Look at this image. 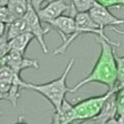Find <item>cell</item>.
Wrapping results in <instances>:
<instances>
[{
	"label": "cell",
	"mask_w": 124,
	"mask_h": 124,
	"mask_svg": "<svg viewBox=\"0 0 124 124\" xmlns=\"http://www.w3.org/2000/svg\"><path fill=\"white\" fill-rule=\"evenodd\" d=\"M97 42L100 46V53L95 65L92 68L89 75H87L84 79H81L71 88H70V93H74L82 86L91 84V82L104 85L108 87V89L116 86L117 68L114 58L115 47L98 36Z\"/></svg>",
	"instance_id": "cell-1"
},
{
	"label": "cell",
	"mask_w": 124,
	"mask_h": 124,
	"mask_svg": "<svg viewBox=\"0 0 124 124\" xmlns=\"http://www.w3.org/2000/svg\"><path fill=\"white\" fill-rule=\"evenodd\" d=\"M75 58L71 59L66 66L65 70L58 78L45 84H33L26 81L25 89L29 88L43 95L54 107V111H58L66 98V94L70 92V88L67 85V78L69 77L71 69L75 65Z\"/></svg>",
	"instance_id": "cell-2"
},
{
	"label": "cell",
	"mask_w": 124,
	"mask_h": 124,
	"mask_svg": "<svg viewBox=\"0 0 124 124\" xmlns=\"http://www.w3.org/2000/svg\"><path fill=\"white\" fill-rule=\"evenodd\" d=\"M75 19H76V31L74 32V34L70 36L65 42H63L60 47H58L55 51H54V55H62L64 54L67 51V49L70 47V45L74 42V41L78 38L79 36H81L82 34H95L98 37H100L101 39L105 40L106 42L110 43L111 45H113L114 47H118L119 44L118 43H114L113 41H111L105 34H104V29L100 28L93 20L91 19V17L89 16L88 12H80V13H77L75 15Z\"/></svg>",
	"instance_id": "cell-3"
},
{
	"label": "cell",
	"mask_w": 124,
	"mask_h": 124,
	"mask_svg": "<svg viewBox=\"0 0 124 124\" xmlns=\"http://www.w3.org/2000/svg\"><path fill=\"white\" fill-rule=\"evenodd\" d=\"M117 85L113 88L108 89L105 93H103L101 95L91 96L85 99H81L78 102H77L76 104H74L75 111H76V121H85L89 119L91 120L93 119L100 112L101 107L104 101L106 100V98L117 87Z\"/></svg>",
	"instance_id": "cell-4"
},
{
	"label": "cell",
	"mask_w": 124,
	"mask_h": 124,
	"mask_svg": "<svg viewBox=\"0 0 124 124\" xmlns=\"http://www.w3.org/2000/svg\"><path fill=\"white\" fill-rule=\"evenodd\" d=\"M24 19L26 20V22L28 24V29H29V32H31L35 39H37L38 43L42 49V51L44 52V54H48L49 53V50L46 44V41H45V36L51 31V27L49 26L48 28H44L42 25V20L40 19L37 11L35 10V8L32 6L31 4L30 0H29V3H28V9H27V12L24 15Z\"/></svg>",
	"instance_id": "cell-5"
},
{
	"label": "cell",
	"mask_w": 124,
	"mask_h": 124,
	"mask_svg": "<svg viewBox=\"0 0 124 124\" xmlns=\"http://www.w3.org/2000/svg\"><path fill=\"white\" fill-rule=\"evenodd\" d=\"M88 14L91 17V19L102 29H105L106 27H114L124 24L123 19L117 18L109 11L108 8L98 4L97 2L88 11Z\"/></svg>",
	"instance_id": "cell-6"
},
{
	"label": "cell",
	"mask_w": 124,
	"mask_h": 124,
	"mask_svg": "<svg viewBox=\"0 0 124 124\" xmlns=\"http://www.w3.org/2000/svg\"><path fill=\"white\" fill-rule=\"evenodd\" d=\"M5 64L9 66L15 73L21 75V71L27 69H35L40 68L38 60H31L24 57L23 54L16 51H8V53L4 57Z\"/></svg>",
	"instance_id": "cell-7"
},
{
	"label": "cell",
	"mask_w": 124,
	"mask_h": 124,
	"mask_svg": "<svg viewBox=\"0 0 124 124\" xmlns=\"http://www.w3.org/2000/svg\"><path fill=\"white\" fill-rule=\"evenodd\" d=\"M70 9V6L66 3V0H52L48 2V4L44 8H40L37 13L40 19L42 20V22H45L47 24L52 20L63 15L64 12Z\"/></svg>",
	"instance_id": "cell-8"
},
{
	"label": "cell",
	"mask_w": 124,
	"mask_h": 124,
	"mask_svg": "<svg viewBox=\"0 0 124 124\" xmlns=\"http://www.w3.org/2000/svg\"><path fill=\"white\" fill-rule=\"evenodd\" d=\"M47 24L61 35V37L63 38V42H65L70 36L74 34L77 27L74 15H61Z\"/></svg>",
	"instance_id": "cell-9"
},
{
	"label": "cell",
	"mask_w": 124,
	"mask_h": 124,
	"mask_svg": "<svg viewBox=\"0 0 124 124\" xmlns=\"http://www.w3.org/2000/svg\"><path fill=\"white\" fill-rule=\"evenodd\" d=\"M119 87V84L117 87L111 92V94L106 98L103 103L101 110L98 114L92 119V121L97 123H107L111 118L117 115V106H116V90Z\"/></svg>",
	"instance_id": "cell-10"
},
{
	"label": "cell",
	"mask_w": 124,
	"mask_h": 124,
	"mask_svg": "<svg viewBox=\"0 0 124 124\" xmlns=\"http://www.w3.org/2000/svg\"><path fill=\"white\" fill-rule=\"evenodd\" d=\"M74 121H76L75 106L65 98L60 109L58 111H54L52 122L55 124H68Z\"/></svg>",
	"instance_id": "cell-11"
},
{
	"label": "cell",
	"mask_w": 124,
	"mask_h": 124,
	"mask_svg": "<svg viewBox=\"0 0 124 124\" xmlns=\"http://www.w3.org/2000/svg\"><path fill=\"white\" fill-rule=\"evenodd\" d=\"M34 38V35L31 32H25L14 37L11 40H8V51H16L25 55L29 44L32 42Z\"/></svg>",
	"instance_id": "cell-12"
},
{
	"label": "cell",
	"mask_w": 124,
	"mask_h": 124,
	"mask_svg": "<svg viewBox=\"0 0 124 124\" xmlns=\"http://www.w3.org/2000/svg\"><path fill=\"white\" fill-rule=\"evenodd\" d=\"M25 32H29L28 24L26 22V20L24 19V17L17 18L13 22L7 25L6 38H7V40H11L14 37L22 34V33H25Z\"/></svg>",
	"instance_id": "cell-13"
},
{
	"label": "cell",
	"mask_w": 124,
	"mask_h": 124,
	"mask_svg": "<svg viewBox=\"0 0 124 124\" xmlns=\"http://www.w3.org/2000/svg\"><path fill=\"white\" fill-rule=\"evenodd\" d=\"M28 3L29 0H8L7 7L17 19L24 17L28 9Z\"/></svg>",
	"instance_id": "cell-14"
},
{
	"label": "cell",
	"mask_w": 124,
	"mask_h": 124,
	"mask_svg": "<svg viewBox=\"0 0 124 124\" xmlns=\"http://www.w3.org/2000/svg\"><path fill=\"white\" fill-rule=\"evenodd\" d=\"M71 2V14L74 16L77 13L80 12H88L89 10L92 8L96 1L95 0H70Z\"/></svg>",
	"instance_id": "cell-15"
},
{
	"label": "cell",
	"mask_w": 124,
	"mask_h": 124,
	"mask_svg": "<svg viewBox=\"0 0 124 124\" xmlns=\"http://www.w3.org/2000/svg\"><path fill=\"white\" fill-rule=\"evenodd\" d=\"M114 58L117 68V84L124 85V56L119 57L116 55V53H114Z\"/></svg>",
	"instance_id": "cell-16"
},
{
	"label": "cell",
	"mask_w": 124,
	"mask_h": 124,
	"mask_svg": "<svg viewBox=\"0 0 124 124\" xmlns=\"http://www.w3.org/2000/svg\"><path fill=\"white\" fill-rule=\"evenodd\" d=\"M116 106L117 115L124 113V85H119L116 90Z\"/></svg>",
	"instance_id": "cell-17"
},
{
	"label": "cell",
	"mask_w": 124,
	"mask_h": 124,
	"mask_svg": "<svg viewBox=\"0 0 124 124\" xmlns=\"http://www.w3.org/2000/svg\"><path fill=\"white\" fill-rule=\"evenodd\" d=\"M16 18L13 16L9 8L6 6H0V21L5 23L6 25L13 22Z\"/></svg>",
	"instance_id": "cell-18"
},
{
	"label": "cell",
	"mask_w": 124,
	"mask_h": 124,
	"mask_svg": "<svg viewBox=\"0 0 124 124\" xmlns=\"http://www.w3.org/2000/svg\"><path fill=\"white\" fill-rule=\"evenodd\" d=\"M95 1L106 8L124 7V0H95Z\"/></svg>",
	"instance_id": "cell-19"
},
{
	"label": "cell",
	"mask_w": 124,
	"mask_h": 124,
	"mask_svg": "<svg viewBox=\"0 0 124 124\" xmlns=\"http://www.w3.org/2000/svg\"><path fill=\"white\" fill-rule=\"evenodd\" d=\"M12 86V79H8V78H0V92L6 95L9 92L10 88Z\"/></svg>",
	"instance_id": "cell-20"
},
{
	"label": "cell",
	"mask_w": 124,
	"mask_h": 124,
	"mask_svg": "<svg viewBox=\"0 0 124 124\" xmlns=\"http://www.w3.org/2000/svg\"><path fill=\"white\" fill-rule=\"evenodd\" d=\"M8 40L5 36L0 37V58H4L8 53Z\"/></svg>",
	"instance_id": "cell-21"
},
{
	"label": "cell",
	"mask_w": 124,
	"mask_h": 124,
	"mask_svg": "<svg viewBox=\"0 0 124 124\" xmlns=\"http://www.w3.org/2000/svg\"><path fill=\"white\" fill-rule=\"evenodd\" d=\"M52 1V0H30L31 4H32V6L35 8L36 11H38V10L41 8V5H42L44 2H50Z\"/></svg>",
	"instance_id": "cell-22"
},
{
	"label": "cell",
	"mask_w": 124,
	"mask_h": 124,
	"mask_svg": "<svg viewBox=\"0 0 124 124\" xmlns=\"http://www.w3.org/2000/svg\"><path fill=\"white\" fill-rule=\"evenodd\" d=\"M6 30H7V25H6L5 23H3V22L0 21V37L4 36Z\"/></svg>",
	"instance_id": "cell-23"
},
{
	"label": "cell",
	"mask_w": 124,
	"mask_h": 124,
	"mask_svg": "<svg viewBox=\"0 0 124 124\" xmlns=\"http://www.w3.org/2000/svg\"><path fill=\"white\" fill-rule=\"evenodd\" d=\"M116 120H117V123L124 124V113H122V114H118V115H116Z\"/></svg>",
	"instance_id": "cell-24"
},
{
	"label": "cell",
	"mask_w": 124,
	"mask_h": 124,
	"mask_svg": "<svg viewBox=\"0 0 124 124\" xmlns=\"http://www.w3.org/2000/svg\"><path fill=\"white\" fill-rule=\"evenodd\" d=\"M8 3V0H0V6H6Z\"/></svg>",
	"instance_id": "cell-25"
},
{
	"label": "cell",
	"mask_w": 124,
	"mask_h": 124,
	"mask_svg": "<svg viewBox=\"0 0 124 124\" xmlns=\"http://www.w3.org/2000/svg\"><path fill=\"white\" fill-rule=\"evenodd\" d=\"M2 99H5V95H4L3 93H1V92H0V100H2Z\"/></svg>",
	"instance_id": "cell-26"
}]
</instances>
